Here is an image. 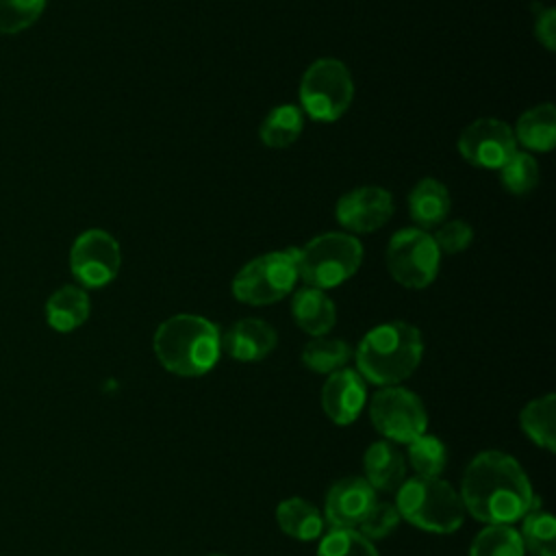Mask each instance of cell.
I'll return each instance as SVG.
<instances>
[{"label": "cell", "mask_w": 556, "mask_h": 556, "mask_svg": "<svg viewBox=\"0 0 556 556\" xmlns=\"http://www.w3.org/2000/svg\"><path fill=\"white\" fill-rule=\"evenodd\" d=\"M460 500L469 515L486 526L521 519L534 504V493L523 467L497 450L480 452L463 473Z\"/></svg>", "instance_id": "1"}, {"label": "cell", "mask_w": 556, "mask_h": 556, "mask_svg": "<svg viewBox=\"0 0 556 556\" xmlns=\"http://www.w3.org/2000/svg\"><path fill=\"white\" fill-rule=\"evenodd\" d=\"M424 354L421 332L406 321H389L371 328L356 348V367L363 380L393 387L406 380Z\"/></svg>", "instance_id": "2"}, {"label": "cell", "mask_w": 556, "mask_h": 556, "mask_svg": "<svg viewBox=\"0 0 556 556\" xmlns=\"http://www.w3.org/2000/svg\"><path fill=\"white\" fill-rule=\"evenodd\" d=\"M222 352L219 328L200 315H174L154 332L159 363L176 376H202L211 371Z\"/></svg>", "instance_id": "3"}, {"label": "cell", "mask_w": 556, "mask_h": 556, "mask_svg": "<svg viewBox=\"0 0 556 556\" xmlns=\"http://www.w3.org/2000/svg\"><path fill=\"white\" fill-rule=\"evenodd\" d=\"M395 508L408 523L437 534H450L463 526L465 506L460 495L441 478L415 476L397 489Z\"/></svg>", "instance_id": "4"}, {"label": "cell", "mask_w": 556, "mask_h": 556, "mask_svg": "<svg viewBox=\"0 0 556 556\" xmlns=\"http://www.w3.org/2000/svg\"><path fill=\"white\" fill-rule=\"evenodd\" d=\"M298 278L306 287L330 289L356 274L363 261V245L356 237L345 232H326L302 248H293Z\"/></svg>", "instance_id": "5"}, {"label": "cell", "mask_w": 556, "mask_h": 556, "mask_svg": "<svg viewBox=\"0 0 556 556\" xmlns=\"http://www.w3.org/2000/svg\"><path fill=\"white\" fill-rule=\"evenodd\" d=\"M354 96L350 70L337 59H319L302 76L300 109L317 122L339 119Z\"/></svg>", "instance_id": "6"}, {"label": "cell", "mask_w": 556, "mask_h": 556, "mask_svg": "<svg viewBox=\"0 0 556 556\" xmlns=\"http://www.w3.org/2000/svg\"><path fill=\"white\" fill-rule=\"evenodd\" d=\"M298 280L295 254L291 250L263 254L243 265L235 280L232 293L239 302L252 306H265L289 295Z\"/></svg>", "instance_id": "7"}, {"label": "cell", "mask_w": 556, "mask_h": 556, "mask_svg": "<svg viewBox=\"0 0 556 556\" xmlns=\"http://www.w3.org/2000/svg\"><path fill=\"white\" fill-rule=\"evenodd\" d=\"M441 250L421 228L397 230L387 245V267L406 289L428 287L439 271Z\"/></svg>", "instance_id": "8"}, {"label": "cell", "mask_w": 556, "mask_h": 556, "mask_svg": "<svg viewBox=\"0 0 556 556\" xmlns=\"http://www.w3.org/2000/svg\"><path fill=\"white\" fill-rule=\"evenodd\" d=\"M371 424L391 443H410L426 434L428 415L421 400L397 384L382 387L369 404Z\"/></svg>", "instance_id": "9"}, {"label": "cell", "mask_w": 556, "mask_h": 556, "mask_svg": "<svg viewBox=\"0 0 556 556\" xmlns=\"http://www.w3.org/2000/svg\"><path fill=\"white\" fill-rule=\"evenodd\" d=\"M122 265L119 243L100 228L85 230L76 237L70 250V267L74 278L83 287H104L109 285Z\"/></svg>", "instance_id": "10"}, {"label": "cell", "mask_w": 556, "mask_h": 556, "mask_svg": "<svg viewBox=\"0 0 556 556\" xmlns=\"http://www.w3.org/2000/svg\"><path fill=\"white\" fill-rule=\"evenodd\" d=\"M515 150L517 141L513 128L493 117L471 122L458 137V152L476 167L500 169Z\"/></svg>", "instance_id": "11"}, {"label": "cell", "mask_w": 556, "mask_h": 556, "mask_svg": "<svg viewBox=\"0 0 556 556\" xmlns=\"http://www.w3.org/2000/svg\"><path fill=\"white\" fill-rule=\"evenodd\" d=\"M376 502L378 495L365 478H341L326 493L324 519L332 528L356 530L365 521L369 510L376 506Z\"/></svg>", "instance_id": "12"}, {"label": "cell", "mask_w": 556, "mask_h": 556, "mask_svg": "<svg viewBox=\"0 0 556 556\" xmlns=\"http://www.w3.org/2000/svg\"><path fill=\"white\" fill-rule=\"evenodd\" d=\"M393 215V198L382 187H358L337 202V219L352 232H374Z\"/></svg>", "instance_id": "13"}, {"label": "cell", "mask_w": 556, "mask_h": 556, "mask_svg": "<svg viewBox=\"0 0 556 556\" xmlns=\"http://www.w3.org/2000/svg\"><path fill=\"white\" fill-rule=\"evenodd\" d=\"M367 389L365 380L354 369H337L328 376L324 389H321V406L330 421L339 426H348L356 421L365 406Z\"/></svg>", "instance_id": "14"}, {"label": "cell", "mask_w": 556, "mask_h": 556, "mask_svg": "<svg viewBox=\"0 0 556 556\" xmlns=\"http://www.w3.org/2000/svg\"><path fill=\"white\" fill-rule=\"evenodd\" d=\"M276 330L256 317L235 321L222 337V348L235 361L252 363L265 358L276 348Z\"/></svg>", "instance_id": "15"}, {"label": "cell", "mask_w": 556, "mask_h": 556, "mask_svg": "<svg viewBox=\"0 0 556 556\" xmlns=\"http://www.w3.org/2000/svg\"><path fill=\"white\" fill-rule=\"evenodd\" d=\"M365 480L374 491H397L406 480V460L395 443L376 441L367 447Z\"/></svg>", "instance_id": "16"}, {"label": "cell", "mask_w": 556, "mask_h": 556, "mask_svg": "<svg viewBox=\"0 0 556 556\" xmlns=\"http://www.w3.org/2000/svg\"><path fill=\"white\" fill-rule=\"evenodd\" d=\"M291 315L295 324L313 337H324L337 321L334 302L315 287H302L300 291H295L291 302Z\"/></svg>", "instance_id": "17"}, {"label": "cell", "mask_w": 556, "mask_h": 556, "mask_svg": "<svg viewBox=\"0 0 556 556\" xmlns=\"http://www.w3.org/2000/svg\"><path fill=\"white\" fill-rule=\"evenodd\" d=\"M89 295L80 287L65 285L56 289L46 302V319L56 332H72L89 317Z\"/></svg>", "instance_id": "18"}, {"label": "cell", "mask_w": 556, "mask_h": 556, "mask_svg": "<svg viewBox=\"0 0 556 556\" xmlns=\"http://www.w3.org/2000/svg\"><path fill=\"white\" fill-rule=\"evenodd\" d=\"M513 135L515 141L532 152H549L556 143V109L552 104H536L523 111Z\"/></svg>", "instance_id": "19"}, {"label": "cell", "mask_w": 556, "mask_h": 556, "mask_svg": "<svg viewBox=\"0 0 556 556\" xmlns=\"http://www.w3.org/2000/svg\"><path fill=\"white\" fill-rule=\"evenodd\" d=\"M276 521L285 534L298 541L319 539L324 532V515L302 497H287L276 508Z\"/></svg>", "instance_id": "20"}, {"label": "cell", "mask_w": 556, "mask_h": 556, "mask_svg": "<svg viewBox=\"0 0 556 556\" xmlns=\"http://www.w3.org/2000/svg\"><path fill=\"white\" fill-rule=\"evenodd\" d=\"M408 211H410V217L421 228L441 224L450 213V193L445 185L434 178L419 180L408 195Z\"/></svg>", "instance_id": "21"}, {"label": "cell", "mask_w": 556, "mask_h": 556, "mask_svg": "<svg viewBox=\"0 0 556 556\" xmlns=\"http://www.w3.org/2000/svg\"><path fill=\"white\" fill-rule=\"evenodd\" d=\"M519 424L528 439L539 447L554 452L556 450V395L547 393L528 402L519 413Z\"/></svg>", "instance_id": "22"}, {"label": "cell", "mask_w": 556, "mask_h": 556, "mask_svg": "<svg viewBox=\"0 0 556 556\" xmlns=\"http://www.w3.org/2000/svg\"><path fill=\"white\" fill-rule=\"evenodd\" d=\"M521 543L532 556H556V521L541 508V500L534 497L530 510L521 517Z\"/></svg>", "instance_id": "23"}, {"label": "cell", "mask_w": 556, "mask_h": 556, "mask_svg": "<svg viewBox=\"0 0 556 556\" xmlns=\"http://www.w3.org/2000/svg\"><path fill=\"white\" fill-rule=\"evenodd\" d=\"M304 128V113L295 104H280L267 113L258 128V137L267 148H289Z\"/></svg>", "instance_id": "24"}, {"label": "cell", "mask_w": 556, "mask_h": 556, "mask_svg": "<svg viewBox=\"0 0 556 556\" xmlns=\"http://www.w3.org/2000/svg\"><path fill=\"white\" fill-rule=\"evenodd\" d=\"M523 543L519 536V530L506 523H491L482 528L471 547L469 556H523Z\"/></svg>", "instance_id": "25"}, {"label": "cell", "mask_w": 556, "mask_h": 556, "mask_svg": "<svg viewBox=\"0 0 556 556\" xmlns=\"http://www.w3.org/2000/svg\"><path fill=\"white\" fill-rule=\"evenodd\" d=\"M350 356H352L350 345L341 339H330V337H315L302 350V363L317 374H332L341 369Z\"/></svg>", "instance_id": "26"}, {"label": "cell", "mask_w": 556, "mask_h": 556, "mask_svg": "<svg viewBox=\"0 0 556 556\" xmlns=\"http://www.w3.org/2000/svg\"><path fill=\"white\" fill-rule=\"evenodd\" d=\"M408 463L424 478H439L447 465V447L434 434H421L408 443Z\"/></svg>", "instance_id": "27"}, {"label": "cell", "mask_w": 556, "mask_h": 556, "mask_svg": "<svg viewBox=\"0 0 556 556\" xmlns=\"http://www.w3.org/2000/svg\"><path fill=\"white\" fill-rule=\"evenodd\" d=\"M502 187L515 195H523L532 191L539 182V167L532 154L515 150L500 167Z\"/></svg>", "instance_id": "28"}, {"label": "cell", "mask_w": 556, "mask_h": 556, "mask_svg": "<svg viewBox=\"0 0 556 556\" xmlns=\"http://www.w3.org/2000/svg\"><path fill=\"white\" fill-rule=\"evenodd\" d=\"M317 556H378V552L374 543L358 530L332 528L328 534H324Z\"/></svg>", "instance_id": "29"}, {"label": "cell", "mask_w": 556, "mask_h": 556, "mask_svg": "<svg viewBox=\"0 0 556 556\" xmlns=\"http://www.w3.org/2000/svg\"><path fill=\"white\" fill-rule=\"evenodd\" d=\"M46 9V0H0V33L13 35L33 26Z\"/></svg>", "instance_id": "30"}, {"label": "cell", "mask_w": 556, "mask_h": 556, "mask_svg": "<svg viewBox=\"0 0 556 556\" xmlns=\"http://www.w3.org/2000/svg\"><path fill=\"white\" fill-rule=\"evenodd\" d=\"M400 523V513L395 508V504L391 502H376V506L369 510V515L365 517V521L356 528L365 539L376 541V539H384L389 536Z\"/></svg>", "instance_id": "31"}, {"label": "cell", "mask_w": 556, "mask_h": 556, "mask_svg": "<svg viewBox=\"0 0 556 556\" xmlns=\"http://www.w3.org/2000/svg\"><path fill=\"white\" fill-rule=\"evenodd\" d=\"M432 239H434V243H437V248H439L441 252H445V254H458V252H463V250L471 243L473 230H471V226H469L467 222H463V219H452V222L443 224V226L434 232Z\"/></svg>", "instance_id": "32"}, {"label": "cell", "mask_w": 556, "mask_h": 556, "mask_svg": "<svg viewBox=\"0 0 556 556\" xmlns=\"http://www.w3.org/2000/svg\"><path fill=\"white\" fill-rule=\"evenodd\" d=\"M534 35L547 48H556V11L552 7H539L534 17Z\"/></svg>", "instance_id": "33"}, {"label": "cell", "mask_w": 556, "mask_h": 556, "mask_svg": "<svg viewBox=\"0 0 556 556\" xmlns=\"http://www.w3.org/2000/svg\"><path fill=\"white\" fill-rule=\"evenodd\" d=\"M213 556H224V554H213Z\"/></svg>", "instance_id": "34"}]
</instances>
